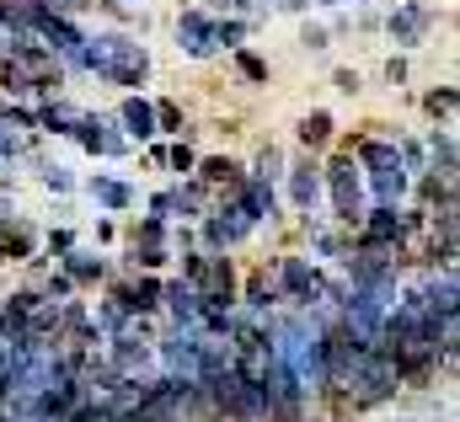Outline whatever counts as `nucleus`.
I'll list each match as a JSON object with an SVG mask.
<instances>
[{
    "mask_svg": "<svg viewBox=\"0 0 460 422\" xmlns=\"http://www.w3.org/2000/svg\"><path fill=\"white\" fill-rule=\"evenodd\" d=\"M273 284H279V295L295 305V311H311L316 300H343V289H332L327 278H322V268L316 262H305V257H295V251H284V257H273Z\"/></svg>",
    "mask_w": 460,
    "mask_h": 422,
    "instance_id": "nucleus-1",
    "label": "nucleus"
},
{
    "mask_svg": "<svg viewBox=\"0 0 460 422\" xmlns=\"http://www.w3.org/2000/svg\"><path fill=\"white\" fill-rule=\"evenodd\" d=\"M322 193H332V209H338V219H343L348 230L364 219V171H358V161L348 150H338L322 166Z\"/></svg>",
    "mask_w": 460,
    "mask_h": 422,
    "instance_id": "nucleus-2",
    "label": "nucleus"
},
{
    "mask_svg": "<svg viewBox=\"0 0 460 422\" xmlns=\"http://www.w3.org/2000/svg\"><path fill=\"white\" fill-rule=\"evenodd\" d=\"M199 230H204V251H230V246H241L257 224H252V219H246V214L226 198L220 209H209L204 219H199Z\"/></svg>",
    "mask_w": 460,
    "mask_h": 422,
    "instance_id": "nucleus-3",
    "label": "nucleus"
},
{
    "mask_svg": "<svg viewBox=\"0 0 460 422\" xmlns=\"http://www.w3.org/2000/svg\"><path fill=\"white\" fill-rule=\"evenodd\" d=\"M161 289H166V278H155V273H145V268H134V278H123L108 289V300H118L128 316H155L161 311Z\"/></svg>",
    "mask_w": 460,
    "mask_h": 422,
    "instance_id": "nucleus-4",
    "label": "nucleus"
},
{
    "mask_svg": "<svg viewBox=\"0 0 460 422\" xmlns=\"http://www.w3.org/2000/svg\"><path fill=\"white\" fill-rule=\"evenodd\" d=\"M429 27H434V11H429L423 0H396V11L385 16V32H391V43H402V48H418V43L429 38Z\"/></svg>",
    "mask_w": 460,
    "mask_h": 422,
    "instance_id": "nucleus-5",
    "label": "nucleus"
},
{
    "mask_svg": "<svg viewBox=\"0 0 460 422\" xmlns=\"http://www.w3.org/2000/svg\"><path fill=\"white\" fill-rule=\"evenodd\" d=\"M70 139H75L86 155H128V139L108 128V118H102V112H81V118H75V128H70Z\"/></svg>",
    "mask_w": 460,
    "mask_h": 422,
    "instance_id": "nucleus-6",
    "label": "nucleus"
},
{
    "mask_svg": "<svg viewBox=\"0 0 460 422\" xmlns=\"http://www.w3.org/2000/svg\"><path fill=\"white\" fill-rule=\"evenodd\" d=\"M177 48H182L188 59H209V54H215V16L199 11V5H188V11L177 16Z\"/></svg>",
    "mask_w": 460,
    "mask_h": 422,
    "instance_id": "nucleus-7",
    "label": "nucleus"
},
{
    "mask_svg": "<svg viewBox=\"0 0 460 422\" xmlns=\"http://www.w3.org/2000/svg\"><path fill=\"white\" fill-rule=\"evenodd\" d=\"M284 177H289V198H295V209L311 219V214H316V204H322V161L305 150V155H300Z\"/></svg>",
    "mask_w": 460,
    "mask_h": 422,
    "instance_id": "nucleus-8",
    "label": "nucleus"
},
{
    "mask_svg": "<svg viewBox=\"0 0 460 422\" xmlns=\"http://www.w3.org/2000/svg\"><path fill=\"white\" fill-rule=\"evenodd\" d=\"M193 177H199L209 193H226L230 198V193L246 182V166H241L235 155H199V161H193Z\"/></svg>",
    "mask_w": 460,
    "mask_h": 422,
    "instance_id": "nucleus-9",
    "label": "nucleus"
},
{
    "mask_svg": "<svg viewBox=\"0 0 460 422\" xmlns=\"http://www.w3.org/2000/svg\"><path fill=\"white\" fill-rule=\"evenodd\" d=\"M0 262H38V230L16 214H0Z\"/></svg>",
    "mask_w": 460,
    "mask_h": 422,
    "instance_id": "nucleus-10",
    "label": "nucleus"
},
{
    "mask_svg": "<svg viewBox=\"0 0 460 422\" xmlns=\"http://www.w3.org/2000/svg\"><path fill=\"white\" fill-rule=\"evenodd\" d=\"M118 123H123V139H155V102H145L139 92H128L123 102H118Z\"/></svg>",
    "mask_w": 460,
    "mask_h": 422,
    "instance_id": "nucleus-11",
    "label": "nucleus"
},
{
    "mask_svg": "<svg viewBox=\"0 0 460 422\" xmlns=\"http://www.w3.org/2000/svg\"><path fill=\"white\" fill-rule=\"evenodd\" d=\"M86 193H92V204H97L102 214H128L134 204H139V193H134L128 182H118V177H102V171L86 182Z\"/></svg>",
    "mask_w": 460,
    "mask_h": 422,
    "instance_id": "nucleus-12",
    "label": "nucleus"
},
{
    "mask_svg": "<svg viewBox=\"0 0 460 422\" xmlns=\"http://www.w3.org/2000/svg\"><path fill=\"white\" fill-rule=\"evenodd\" d=\"M59 268L70 273V284H75V289H92V284H102V278H108V257L81 251V246H70V251L59 257Z\"/></svg>",
    "mask_w": 460,
    "mask_h": 422,
    "instance_id": "nucleus-13",
    "label": "nucleus"
},
{
    "mask_svg": "<svg viewBox=\"0 0 460 422\" xmlns=\"http://www.w3.org/2000/svg\"><path fill=\"white\" fill-rule=\"evenodd\" d=\"M32 118H38V134H70L75 128V118H81V107H70L65 97H38V107H32Z\"/></svg>",
    "mask_w": 460,
    "mask_h": 422,
    "instance_id": "nucleus-14",
    "label": "nucleus"
},
{
    "mask_svg": "<svg viewBox=\"0 0 460 422\" xmlns=\"http://www.w3.org/2000/svg\"><path fill=\"white\" fill-rule=\"evenodd\" d=\"M295 134H300V145L316 155V150H327V145L338 139V123H332V112H322V107H316V112H305V118L295 123Z\"/></svg>",
    "mask_w": 460,
    "mask_h": 422,
    "instance_id": "nucleus-15",
    "label": "nucleus"
},
{
    "mask_svg": "<svg viewBox=\"0 0 460 422\" xmlns=\"http://www.w3.org/2000/svg\"><path fill=\"white\" fill-rule=\"evenodd\" d=\"M429 155H434V166H429V171L456 177V139H450V123H434V134H429Z\"/></svg>",
    "mask_w": 460,
    "mask_h": 422,
    "instance_id": "nucleus-16",
    "label": "nucleus"
},
{
    "mask_svg": "<svg viewBox=\"0 0 460 422\" xmlns=\"http://www.w3.org/2000/svg\"><path fill=\"white\" fill-rule=\"evenodd\" d=\"M155 134H166V139H182V134H199V128H188V112H182V102L161 97V102H155Z\"/></svg>",
    "mask_w": 460,
    "mask_h": 422,
    "instance_id": "nucleus-17",
    "label": "nucleus"
},
{
    "mask_svg": "<svg viewBox=\"0 0 460 422\" xmlns=\"http://www.w3.org/2000/svg\"><path fill=\"white\" fill-rule=\"evenodd\" d=\"M172 193H177V214H182V219H204V204H209V188H204L199 177H182V182H177Z\"/></svg>",
    "mask_w": 460,
    "mask_h": 422,
    "instance_id": "nucleus-18",
    "label": "nucleus"
},
{
    "mask_svg": "<svg viewBox=\"0 0 460 422\" xmlns=\"http://www.w3.org/2000/svg\"><path fill=\"white\" fill-rule=\"evenodd\" d=\"M230 54H235V75H241V81H252V86H268L273 65H268L262 54H252V48H230Z\"/></svg>",
    "mask_w": 460,
    "mask_h": 422,
    "instance_id": "nucleus-19",
    "label": "nucleus"
},
{
    "mask_svg": "<svg viewBox=\"0 0 460 422\" xmlns=\"http://www.w3.org/2000/svg\"><path fill=\"white\" fill-rule=\"evenodd\" d=\"M166 235H172V230H166L161 214H139V219L128 224V241H139V246H166Z\"/></svg>",
    "mask_w": 460,
    "mask_h": 422,
    "instance_id": "nucleus-20",
    "label": "nucleus"
},
{
    "mask_svg": "<svg viewBox=\"0 0 460 422\" xmlns=\"http://www.w3.org/2000/svg\"><path fill=\"white\" fill-rule=\"evenodd\" d=\"M172 262V251L166 246H139V241H128V268H145V273H161Z\"/></svg>",
    "mask_w": 460,
    "mask_h": 422,
    "instance_id": "nucleus-21",
    "label": "nucleus"
},
{
    "mask_svg": "<svg viewBox=\"0 0 460 422\" xmlns=\"http://www.w3.org/2000/svg\"><path fill=\"white\" fill-rule=\"evenodd\" d=\"M456 102H460L456 86H434V92L423 97V107H429V118H434V123H450V118H456Z\"/></svg>",
    "mask_w": 460,
    "mask_h": 422,
    "instance_id": "nucleus-22",
    "label": "nucleus"
},
{
    "mask_svg": "<svg viewBox=\"0 0 460 422\" xmlns=\"http://www.w3.org/2000/svg\"><path fill=\"white\" fill-rule=\"evenodd\" d=\"M246 32H252V22H241V16H220V22H215V48H241V38H246Z\"/></svg>",
    "mask_w": 460,
    "mask_h": 422,
    "instance_id": "nucleus-23",
    "label": "nucleus"
},
{
    "mask_svg": "<svg viewBox=\"0 0 460 422\" xmlns=\"http://www.w3.org/2000/svg\"><path fill=\"white\" fill-rule=\"evenodd\" d=\"M193 161H199V155H193V145H188V134H182L177 145H166V166H172L177 177H193Z\"/></svg>",
    "mask_w": 460,
    "mask_h": 422,
    "instance_id": "nucleus-24",
    "label": "nucleus"
},
{
    "mask_svg": "<svg viewBox=\"0 0 460 422\" xmlns=\"http://www.w3.org/2000/svg\"><path fill=\"white\" fill-rule=\"evenodd\" d=\"M252 177L279 182V177H284V150H279V145H262V155H257V171H252Z\"/></svg>",
    "mask_w": 460,
    "mask_h": 422,
    "instance_id": "nucleus-25",
    "label": "nucleus"
},
{
    "mask_svg": "<svg viewBox=\"0 0 460 422\" xmlns=\"http://www.w3.org/2000/svg\"><path fill=\"white\" fill-rule=\"evenodd\" d=\"M38 289H43L49 300H70V295H81V289L70 284V273H65V268H54V273H43V284H38Z\"/></svg>",
    "mask_w": 460,
    "mask_h": 422,
    "instance_id": "nucleus-26",
    "label": "nucleus"
},
{
    "mask_svg": "<svg viewBox=\"0 0 460 422\" xmlns=\"http://www.w3.org/2000/svg\"><path fill=\"white\" fill-rule=\"evenodd\" d=\"M300 48H311V54H327V48H332V32H327L322 22H305V27H300Z\"/></svg>",
    "mask_w": 460,
    "mask_h": 422,
    "instance_id": "nucleus-27",
    "label": "nucleus"
},
{
    "mask_svg": "<svg viewBox=\"0 0 460 422\" xmlns=\"http://www.w3.org/2000/svg\"><path fill=\"white\" fill-rule=\"evenodd\" d=\"M43 188H49V193H59V198H65V193H75V177H70V171H65V166H43Z\"/></svg>",
    "mask_w": 460,
    "mask_h": 422,
    "instance_id": "nucleus-28",
    "label": "nucleus"
},
{
    "mask_svg": "<svg viewBox=\"0 0 460 422\" xmlns=\"http://www.w3.org/2000/svg\"><path fill=\"white\" fill-rule=\"evenodd\" d=\"M70 246H75V230H70V224H59V230H49V257H54V262H59V257H65Z\"/></svg>",
    "mask_w": 460,
    "mask_h": 422,
    "instance_id": "nucleus-29",
    "label": "nucleus"
},
{
    "mask_svg": "<svg viewBox=\"0 0 460 422\" xmlns=\"http://www.w3.org/2000/svg\"><path fill=\"white\" fill-rule=\"evenodd\" d=\"M332 92H343V97H358V92H364L358 70H332Z\"/></svg>",
    "mask_w": 460,
    "mask_h": 422,
    "instance_id": "nucleus-30",
    "label": "nucleus"
},
{
    "mask_svg": "<svg viewBox=\"0 0 460 422\" xmlns=\"http://www.w3.org/2000/svg\"><path fill=\"white\" fill-rule=\"evenodd\" d=\"M150 214L172 219V214H177V193H172V188H166V193H155V198H150Z\"/></svg>",
    "mask_w": 460,
    "mask_h": 422,
    "instance_id": "nucleus-31",
    "label": "nucleus"
},
{
    "mask_svg": "<svg viewBox=\"0 0 460 422\" xmlns=\"http://www.w3.org/2000/svg\"><path fill=\"white\" fill-rule=\"evenodd\" d=\"M402 81H407V59L391 54V59H385V86H402Z\"/></svg>",
    "mask_w": 460,
    "mask_h": 422,
    "instance_id": "nucleus-32",
    "label": "nucleus"
},
{
    "mask_svg": "<svg viewBox=\"0 0 460 422\" xmlns=\"http://www.w3.org/2000/svg\"><path fill=\"white\" fill-rule=\"evenodd\" d=\"M279 11H305V0H273Z\"/></svg>",
    "mask_w": 460,
    "mask_h": 422,
    "instance_id": "nucleus-33",
    "label": "nucleus"
},
{
    "mask_svg": "<svg viewBox=\"0 0 460 422\" xmlns=\"http://www.w3.org/2000/svg\"><path fill=\"white\" fill-rule=\"evenodd\" d=\"M391 422H423V418H391Z\"/></svg>",
    "mask_w": 460,
    "mask_h": 422,
    "instance_id": "nucleus-34",
    "label": "nucleus"
},
{
    "mask_svg": "<svg viewBox=\"0 0 460 422\" xmlns=\"http://www.w3.org/2000/svg\"><path fill=\"white\" fill-rule=\"evenodd\" d=\"M322 5H338V0H322Z\"/></svg>",
    "mask_w": 460,
    "mask_h": 422,
    "instance_id": "nucleus-35",
    "label": "nucleus"
}]
</instances>
